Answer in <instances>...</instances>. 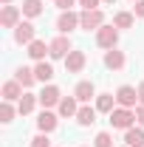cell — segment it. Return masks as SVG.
Listing matches in <instances>:
<instances>
[{"label":"cell","mask_w":144,"mask_h":147,"mask_svg":"<svg viewBox=\"0 0 144 147\" xmlns=\"http://www.w3.org/2000/svg\"><path fill=\"white\" fill-rule=\"evenodd\" d=\"M102 26H105L102 9H82V14H79V28H85V31H99Z\"/></svg>","instance_id":"1"},{"label":"cell","mask_w":144,"mask_h":147,"mask_svg":"<svg viewBox=\"0 0 144 147\" xmlns=\"http://www.w3.org/2000/svg\"><path fill=\"white\" fill-rule=\"evenodd\" d=\"M110 125L116 130H130L136 127V110L133 108H116L110 113Z\"/></svg>","instance_id":"2"},{"label":"cell","mask_w":144,"mask_h":147,"mask_svg":"<svg viewBox=\"0 0 144 147\" xmlns=\"http://www.w3.org/2000/svg\"><path fill=\"white\" fill-rule=\"evenodd\" d=\"M48 48H51V59H65V57L73 51V42H71V37L68 34H59V37H54L51 42H48Z\"/></svg>","instance_id":"3"},{"label":"cell","mask_w":144,"mask_h":147,"mask_svg":"<svg viewBox=\"0 0 144 147\" xmlns=\"http://www.w3.org/2000/svg\"><path fill=\"white\" fill-rule=\"evenodd\" d=\"M116 42H119V28H116V26H102V28L96 31V45H99V48L110 51V48H116Z\"/></svg>","instance_id":"4"},{"label":"cell","mask_w":144,"mask_h":147,"mask_svg":"<svg viewBox=\"0 0 144 147\" xmlns=\"http://www.w3.org/2000/svg\"><path fill=\"white\" fill-rule=\"evenodd\" d=\"M116 105H119V108H136V105H139V88L122 85V88L116 91Z\"/></svg>","instance_id":"5"},{"label":"cell","mask_w":144,"mask_h":147,"mask_svg":"<svg viewBox=\"0 0 144 147\" xmlns=\"http://www.w3.org/2000/svg\"><path fill=\"white\" fill-rule=\"evenodd\" d=\"M20 17H23V9L9 3V6H3V11H0V26H3V28H17Z\"/></svg>","instance_id":"6"},{"label":"cell","mask_w":144,"mask_h":147,"mask_svg":"<svg viewBox=\"0 0 144 147\" xmlns=\"http://www.w3.org/2000/svg\"><path fill=\"white\" fill-rule=\"evenodd\" d=\"M37 99H40V105L48 110V108H54V105H59L62 102V91L57 88V85H45L42 91L37 93Z\"/></svg>","instance_id":"7"},{"label":"cell","mask_w":144,"mask_h":147,"mask_svg":"<svg viewBox=\"0 0 144 147\" xmlns=\"http://www.w3.org/2000/svg\"><path fill=\"white\" fill-rule=\"evenodd\" d=\"M14 42L17 45H31L34 42V23L31 20H20V26L14 28Z\"/></svg>","instance_id":"8"},{"label":"cell","mask_w":144,"mask_h":147,"mask_svg":"<svg viewBox=\"0 0 144 147\" xmlns=\"http://www.w3.org/2000/svg\"><path fill=\"white\" fill-rule=\"evenodd\" d=\"M73 28H79V14H76V11H59V17H57V31H59V34H71Z\"/></svg>","instance_id":"9"},{"label":"cell","mask_w":144,"mask_h":147,"mask_svg":"<svg viewBox=\"0 0 144 147\" xmlns=\"http://www.w3.org/2000/svg\"><path fill=\"white\" fill-rule=\"evenodd\" d=\"M73 96L79 99V105H88L90 99L96 96V85H93L90 79H82V82H76V88H73Z\"/></svg>","instance_id":"10"},{"label":"cell","mask_w":144,"mask_h":147,"mask_svg":"<svg viewBox=\"0 0 144 147\" xmlns=\"http://www.w3.org/2000/svg\"><path fill=\"white\" fill-rule=\"evenodd\" d=\"M57 125H59V116L42 108V113L37 116V127H40V133H54V130H57Z\"/></svg>","instance_id":"11"},{"label":"cell","mask_w":144,"mask_h":147,"mask_svg":"<svg viewBox=\"0 0 144 147\" xmlns=\"http://www.w3.org/2000/svg\"><path fill=\"white\" fill-rule=\"evenodd\" d=\"M85 65H88V57H85V51H76V48H73L71 54L65 57V68H68V74H79Z\"/></svg>","instance_id":"12"},{"label":"cell","mask_w":144,"mask_h":147,"mask_svg":"<svg viewBox=\"0 0 144 147\" xmlns=\"http://www.w3.org/2000/svg\"><path fill=\"white\" fill-rule=\"evenodd\" d=\"M127 62L124 51H119V48H110V51H105V68H110V71H122Z\"/></svg>","instance_id":"13"},{"label":"cell","mask_w":144,"mask_h":147,"mask_svg":"<svg viewBox=\"0 0 144 147\" xmlns=\"http://www.w3.org/2000/svg\"><path fill=\"white\" fill-rule=\"evenodd\" d=\"M57 113H59L62 119L76 116V113H79V99H76V96H62V102L57 105Z\"/></svg>","instance_id":"14"},{"label":"cell","mask_w":144,"mask_h":147,"mask_svg":"<svg viewBox=\"0 0 144 147\" xmlns=\"http://www.w3.org/2000/svg\"><path fill=\"white\" fill-rule=\"evenodd\" d=\"M20 96H23V85L17 79L3 82V102H20Z\"/></svg>","instance_id":"15"},{"label":"cell","mask_w":144,"mask_h":147,"mask_svg":"<svg viewBox=\"0 0 144 147\" xmlns=\"http://www.w3.org/2000/svg\"><path fill=\"white\" fill-rule=\"evenodd\" d=\"M96 113H99V110L90 108V105H79V113H76L73 119L79 122V127H90V125L96 122Z\"/></svg>","instance_id":"16"},{"label":"cell","mask_w":144,"mask_h":147,"mask_svg":"<svg viewBox=\"0 0 144 147\" xmlns=\"http://www.w3.org/2000/svg\"><path fill=\"white\" fill-rule=\"evenodd\" d=\"M37 105H40L37 93H28V91H26L23 96H20V102H17V113H20V116H28V113H31Z\"/></svg>","instance_id":"17"},{"label":"cell","mask_w":144,"mask_h":147,"mask_svg":"<svg viewBox=\"0 0 144 147\" xmlns=\"http://www.w3.org/2000/svg\"><path fill=\"white\" fill-rule=\"evenodd\" d=\"M23 17H28V20H34V17H40L42 11H45V6H42V0H23Z\"/></svg>","instance_id":"18"},{"label":"cell","mask_w":144,"mask_h":147,"mask_svg":"<svg viewBox=\"0 0 144 147\" xmlns=\"http://www.w3.org/2000/svg\"><path fill=\"white\" fill-rule=\"evenodd\" d=\"M124 144L127 147H144V127H141V125L124 130Z\"/></svg>","instance_id":"19"},{"label":"cell","mask_w":144,"mask_h":147,"mask_svg":"<svg viewBox=\"0 0 144 147\" xmlns=\"http://www.w3.org/2000/svg\"><path fill=\"white\" fill-rule=\"evenodd\" d=\"M96 110L110 116V113L116 110V96H113V93H99V96H96Z\"/></svg>","instance_id":"20"},{"label":"cell","mask_w":144,"mask_h":147,"mask_svg":"<svg viewBox=\"0 0 144 147\" xmlns=\"http://www.w3.org/2000/svg\"><path fill=\"white\" fill-rule=\"evenodd\" d=\"M45 54H51V48H48L42 40H34V42L28 45V57H31L34 62H42V59H45Z\"/></svg>","instance_id":"21"},{"label":"cell","mask_w":144,"mask_h":147,"mask_svg":"<svg viewBox=\"0 0 144 147\" xmlns=\"http://www.w3.org/2000/svg\"><path fill=\"white\" fill-rule=\"evenodd\" d=\"M14 79H17L23 88H31V85L37 82V74H34V68H26V65H23V68L14 71Z\"/></svg>","instance_id":"22"},{"label":"cell","mask_w":144,"mask_h":147,"mask_svg":"<svg viewBox=\"0 0 144 147\" xmlns=\"http://www.w3.org/2000/svg\"><path fill=\"white\" fill-rule=\"evenodd\" d=\"M34 74H37V82H51V79H54V65L42 59V62L34 65Z\"/></svg>","instance_id":"23"},{"label":"cell","mask_w":144,"mask_h":147,"mask_svg":"<svg viewBox=\"0 0 144 147\" xmlns=\"http://www.w3.org/2000/svg\"><path fill=\"white\" fill-rule=\"evenodd\" d=\"M133 23H136V14L133 11H116L113 14V26L116 28H133Z\"/></svg>","instance_id":"24"},{"label":"cell","mask_w":144,"mask_h":147,"mask_svg":"<svg viewBox=\"0 0 144 147\" xmlns=\"http://www.w3.org/2000/svg\"><path fill=\"white\" fill-rule=\"evenodd\" d=\"M14 113H17V108H14L11 102H3V105H0V122H3V125H9V122L14 119Z\"/></svg>","instance_id":"25"},{"label":"cell","mask_w":144,"mask_h":147,"mask_svg":"<svg viewBox=\"0 0 144 147\" xmlns=\"http://www.w3.org/2000/svg\"><path fill=\"white\" fill-rule=\"evenodd\" d=\"M93 147H113V136H110L108 130L96 133V139H93Z\"/></svg>","instance_id":"26"},{"label":"cell","mask_w":144,"mask_h":147,"mask_svg":"<svg viewBox=\"0 0 144 147\" xmlns=\"http://www.w3.org/2000/svg\"><path fill=\"white\" fill-rule=\"evenodd\" d=\"M31 147H51V139H48V133H37L34 139H31Z\"/></svg>","instance_id":"27"},{"label":"cell","mask_w":144,"mask_h":147,"mask_svg":"<svg viewBox=\"0 0 144 147\" xmlns=\"http://www.w3.org/2000/svg\"><path fill=\"white\" fill-rule=\"evenodd\" d=\"M54 3H57L59 11H71V6H73V3H79V0H54Z\"/></svg>","instance_id":"28"},{"label":"cell","mask_w":144,"mask_h":147,"mask_svg":"<svg viewBox=\"0 0 144 147\" xmlns=\"http://www.w3.org/2000/svg\"><path fill=\"white\" fill-rule=\"evenodd\" d=\"M133 14L144 20V0H136V3H133Z\"/></svg>","instance_id":"29"},{"label":"cell","mask_w":144,"mask_h":147,"mask_svg":"<svg viewBox=\"0 0 144 147\" xmlns=\"http://www.w3.org/2000/svg\"><path fill=\"white\" fill-rule=\"evenodd\" d=\"M133 110H136V122H139V125L144 127V105H136Z\"/></svg>","instance_id":"30"},{"label":"cell","mask_w":144,"mask_h":147,"mask_svg":"<svg viewBox=\"0 0 144 147\" xmlns=\"http://www.w3.org/2000/svg\"><path fill=\"white\" fill-rule=\"evenodd\" d=\"M99 3H102V0H79L82 9H99Z\"/></svg>","instance_id":"31"},{"label":"cell","mask_w":144,"mask_h":147,"mask_svg":"<svg viewBox=\"0 0 144 147\" xmlns=\"http://www.w3.org/2000/svg\"><path fill=\"white\" fill-rule=\"evenodd\" d=\"M139 105H144V82L139 85Z\"/></svg>","instance_id":"32"},{"label":"cell","mask_w":144,"mask_h":147,"mask_svg":"<svg viewBox=\"0 0 144 147\" xmlns=\"http://www.w3.org/2000/svg\"><path fill=\"white\" fill-rule=\"evenodd\" d=\"M0 3H3V6H9V3H11V0H0Z\"/></svg>","instance_id":"33"},{"label":"cell","mask_w":144,"mask_h":147,"mask_svg":"<svg viewBox=\"0 0 144 147\" xmlns=\"http://www.w3.org/2000/svg\"><path fill=\"white\" fill-rule=\"evenodd\" d=\"M102 3H110V6H113V3H116V0H102Z\"/></svg>","instance_id":"34"},{"label":"cell","mask_w":144,"mask_h":147,"mask_svg":"<svg viewBox=\"0 0 144 147\" xmlns=\"http://www.w3.org/2000/svg\"><path fill=\"white\" fill-rule=\"evenodd\" d=\"M82 147H88V144H82Z\"/></svg>","instance_id":"35"},{"label":"cell","mask_w":144,"mask_h":147,"mask_svg":"<svg viewBox=\"0 0 144 147\" xmlns=\"http://www.w3.org/2000/svg\"><path fill=\"white\" fill-rule=\"evenodd\" d=\"M133 3H136V0H133Z\"/></svg>","instance_id":"36"},{"label":"cell","mask_w":144,"mask_h":147,"mask_svg":"<svg viewBox=\"0 0 144 147\" xmlns=\"http://www.w3.org/2000/svg\"><path fill=\"white\" fill-rule=\"evenodd\" d=\"M124 147H127V144H124Z\"/></svg>","instance_id":"37"}]
</instances>
